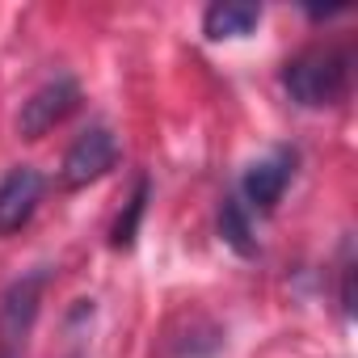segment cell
Returning a JSON list of instances; mask_svg holds the SVG:
<instances>
[{"instance_id":"3957f363","label":"cell","mask_w":358,"mask_h":358,"mask_svg":"<svg viewBox=\"0 0 358 358\" xmlns=\"http://www.w3.org/2000/svg\"><path fill=\"white\" fill-rule=\"evenodd\" d=\"M76 106H80V85H76V76L59 72V76L43 80V85L22 101V110H17V135H22V139H43V135L55 131Z\"/></svg>"},{"instance_id":"8992f818","label":"cell","mask_w":358,"mask_h":358,"mask_svg":"<svg viewBox=\"0 0 358 358\" xmlns=\"http://www.w3.org/2000/svg\"><path fill=\"white\" fill-rule=\"evenodd\" d=\"M43 190H47V177L34 164H13L0 177V236H13L34 220Z\"/></svg>"},{"instance_id":"6da1fadb","label":"cell","mask_w":358,"mask_h":358,"mask_svg":"<svg viewBox=\"0 0 358 358\" xmlns=\"http://www.w3.org/2000/svg\"><path fill=\"white\" fill-rule=\"evenodd\" d=\"M350 85H354V59L345 47H333V43L308 47L295 59H287V68H282V89L303 110L341 106L350 97Z\"/></svg>"},{"instance_id":"ba28073f","label":"cell","mask_w":358,"mask_h":358,"mask_svg":"<svg viewBox=\"0 0 358 358\" xmlns=\"http://www.w3.org/2000/svg\"><path fill=\"white\" fill-rule=\"evenodd\" d=\"M220 236H224V245H228L232 253H241V257H257L253 215H249V207H245L236 194H228V199L220 203Z\"/></svg>"},{"instance_id":"277c9868","label":"cell","mask_w":358,"mask_h":358,"mask_svg":"<svg viewBox=\"0 0 358 358\" xmlns=\"http://www.w3.org/2000/svg\"><path fill=\"white\" fill-rule=\"evenodd\" d=\"M118 164V139L110 127L93 122L89 131H80L72 139V148L64 152V164H59V177L68 190H80L89 182H97V177H106L110 169Z\"/></svg>"},{"instance_id":"52a82bcc","label":"cell","mask_w":358,"mask_h":358,"mask_svg":"<svg viewBox=\"0 0 358 358\" xmlns=\"http://www.w3.org/2000/svg\"><path fill=\"white\" fill-rule=\"evenodd\" d=\"M262 22V5H245V0H215L203 13V34L211 43H224V38H245L253 34Z\"/></svg>"},{"instance_id":"30bf717a","label":"cell","mask_w":358,"mask_h":358,"mask_svg":"<svg viewBox=\"0 0 358 358\" xmlns=\"http://www.w3.org/2000/svg\"><path fill=\"white\" fill-rule=\"evenodd\" d=\"M341 312L354 316V245L350 241L341 249Z\"/></svg>"},{"instance_id":"7a4b0ae2","label":"cell","mask_w":358,"mask_h":358,"mask_svg":"<svg viewBox=\"0 0 358 358\" xmlns=\"http://www.w3.org/2000/svg\"><path fill=\"white\" fill-rule=\"evenodd\" d=\"M51 282V270L38 266L22 278H13L5 287V295H0V345H5L9 354L26 345L34 320H38V308H43V291Z\"/></svg>"},{"instance_id":"5b68a950","label":"cell","mask_w":358,"mask_h":358,"mask_svg":"<svg viewBox=\"0 0 358 358\" xmlns=\"http://www.w3.org/2000/svg\"><path fill=\"white\" fill-rule=\"evenodd\" d=\"M291 177H295V152L291 148H278V152L253 160L241 177V203L249 211H274L291 186Z\"/></svg>"},{"instance_id":"9c48e42d","label":"cell","mask_w":358,"mask_h":358,"mask_svg":"<svg viewBox=\"0 0 358 358\" xmlns=\"http://www.w3.org/2000/svg\"><path fill=\"white\" fill-rule=\"evenodd\" d=\"M148 203H152V177H135V190H131V199H127V207L118 211V220H114V228H110V249H131L135 245V236H139V224H143V215H148Z\"/></svg>"}]
</instances>
